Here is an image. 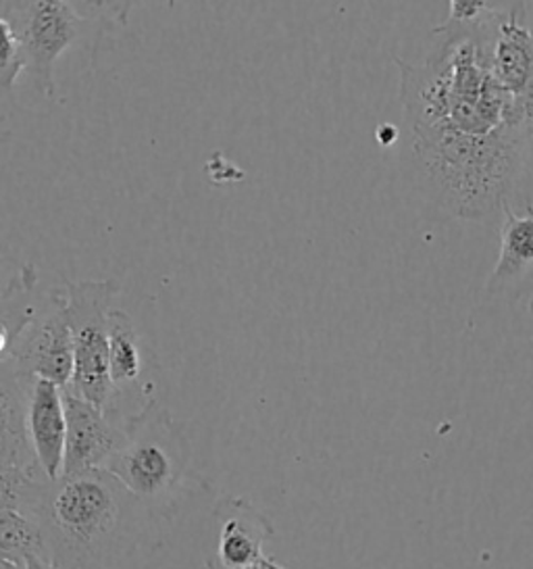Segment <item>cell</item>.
<instances>
[{"label": "cell", "instance_id": "6da1fadb", "mask_svg": "<svg viewBox=\"0 0 533 569\" xmlns=\"http://www.w3.org/2000/svg\"><path fill=\"white\" fill-rule=\"evenodd\" d=\"M499 9L482 23L446 21L423 66L396 59L413 154L433 199L454 218L477 221L509 204L530 136L492 69Z\"/></svg>", "mask_w": 533, "mask_h": 569}, {"label": "cell", "instance_id": "7a4b0ae2", "mask_svg": "<svg viewBox=\"0 0 533 569\" xmlns=\"http://www.w3.org/2000/svg\"><path fill=\"white\" fill-rule=\"evenodd\" d=\"M135 502L107 469L49 482L40 497L38 518L50 563L59 569H80L86 568V561L111 551L128 505Z\"/></svg>", "mask_w": 533, "mask_h": 569}, {"label": "cell", "instance_id": "3957f363", "mask_svg": "<svg viewBox=\"0 0 533 569\" xmlns=\"http://www.w3.org/2000/svg\"><path fill=\"white\" fill-rule=\"evenodd\" d=\"M190 461L182 423L152 401L125 423V442L104 469L150 513L175 502Z\"/></svg>", "mask_w": 533, "mask_h": 569}, {"label": "cell", "instance_id": "277c9868", "mask_svg": "<svg viewBox=\"0 0 533 569\" xmlns=\"http://www.w3.org/2000/svg\"><path fill=\"white\" fill-rule=\"evenodd\" d=\"M117 297L119 288L115 282L66 286L67 321L73 335L76 355V369L69 388L104 413L113 401L109 319L115 309Z\"/></svg>", "mask_w": 533, "mask_h": 569}, {"label": "cell", "instance_id": "5b68a950", "mask_svg": "<svg viewBox=\"0 0 533 569\" xmlns=\"http://www.w3.org/2000/svg\"><path fill=\"white\" fill-rule=\"evenodd\" d=\"M78 4L80 2L61 0H21L0 4V19L13 28L28 57V71L47 97L54 94L57 61L67 49L82 40L86 28L94 19L83 16L86 4L82 9Z\"/></svg>", "mask_w": 533, "mask_h": 569}, {"label": "cell", "instance_id": "8992f818", "mask_svg": "<svg viewBox=\"0 0 533 569\" xmlns=\"http://www.w3.org/2000/svg\"><path fill=\"white\" fill-rule=\"evenodd\" d=\"M0 363L17 376L30 380H47L67 388L73 380L76 355L73 335L67 321L66 288L44 297L33 318L17 332Z\"/></svg>", "mask_w": 533, "mask_h": 569}, {"label": "cell", "instance_id": "52a82bcc", "mask_svg": "<svg viewBox=\"0 0 533 569\" xmlns=\"http://www.w3.org/2000/svg\"><path fill=\"white\" fill-rule=\"evenodd\" d=\"M111 332V382L113 401L109 405L107 418L125 426L135 418L152 399L150 382V351L138 332L132 316L123 309H113L109 319Z\"/></svg>", "mask_w": 533, "mask_h": 569}, {"label": "cell", "instance_id": "ba28073f", "mask_svg": "<svg viewBox=\"0 0 533 569\" xmlns=\"http://www.w3.org/2000/svg\"><path fill=\"white\" fill-rule=\"evenodd\" d=\"M492 69L513 104L516 128L533 140V28L519 11L500 13L492 38Z\"/></svg>", "mask_w": 533, "mask_h": 569}, {"label": "cell", "instance_id": "9c48e42d", "mask_svg": "<svg viewBox=\"0 0 533 569\" xmlns=\"http://www.w3.org/2000/svg\"><path fill=\"white\" fill-rule=\"evenodd\" d=\"M215 555L209 569H288L266 557L265 542L273 536L271 521L244 497H228L217 505Z\"/></svg>", "mask_w": 533, "mask_h": 569}, {"label": "cell", "instance_id": "30bf717a", "mask_svg": "<svg viewBox=\"0 0 533 569\" xmlns=\"http://www.w3.org/2000/svg\"><path fill=\"white\" fill-rule=\"evenodd\" d=\"M67 411V449L63 476L104 469L125 442V426L104 416L99 407L63 388Z\"/></svg>", "mask_w": 533, "mask_h": 569}, {"label": "cell", "instance_id": "8fae6325", "mask_svg": "<svg viewBox=\"0 0 533 569\" xmlns=\"http://www.w3.org/2000/svg\"><path fill=\"white\" fill-rule=\"evenodd\" d=\"M21 378V376H19ZM28 386L26 421L36 459L47 478H63L67 449V411L63 388L47 380L23 378Z\"/></svg>", "mask_w": 533, "mask_h": 569}, {"label": "cell", "instance_id": "7c38bea8", "mask_svg": "<svg viewBox=\"0 0 533 569\" xmlns=\"http://www.w3.org/2000/svg\"><path fill=\"white\" fill-rule=\"evenodd\" d=\"M502 216L499 263L485 288L490 295H506L519 301L533 290V204L527 202L523 211L504 204Z\"/></svg>", "mask_w": 533, "mask_h": 569}, {"label": "cell", "instance_id": "4fadbf2b", "mask_svg": "<svg viewBox=\"0 0 533 569\" xmlns=\"http://www.w3.org/2000/svg\"><path fill=\"white\" fill-rule=\"evenodd\" d=\"M0 559H11L19 563H23V559L32 552L47 557L40 519L19 509H0Z\"/></svg>", "mask_w": 533, "mask_h": 569}, {"label": "cell", "instance_id": "5bb4252c", "mask_svg": "<svg viewBox=\"0 0 533 569\" xmlns=\"http://www.w3.org/2000/svg\"><path fill=\"white\" fill-rule=\"evenodd\" d=\"M0 34H2V51H0V84L2 90H13L17 78L28 71V57L19 42L13 28L0 19Z\"/></svg>", "mask_w": 533, "mask_h": 569}, {"label": "cell", "instance_id": "9a60e30c", "mask_svg": "<svg viewBox=\"0 0 533 569\" xmlns=\"http://www.w3.org/2000/svg\"><path fill=\"white\" fill-rule=\"evenodd\" d=\"M23 569H59L57 566H52L49 559L40 552H32L23 559Z\"/></svg>", "mask_w": 533, "mask_h": 569}, {"label": "cell", "instance_id": "2e32d148", "mask_svg": "<svg viewBox=\"0 0 533 569\" xmlns=\"http://www.w3.org/2000/svg\"><path fill=\"white\" fill-rule=\"evenodd\" d=\"M378 138H380L382 144H392L399 138V130L394 126H383V128H380V132H378Z\"/></svg>", "mask_w": 533, "mask_h": 569}, {"label": "cell", "instance_id": "e0dca14e", "mask_svg": "<svg viewBox=\"0 0 533 569\" xmlns=\"http://www.w3.org/2000/svg\"><path fill=\"white\" fill-rule=\"evenodd\" d=\"M0 569H23V563L11 561V559H0Z\"/></svg>", "mask_w": 533, "mask_h": 569}, {"label": "cell", "instance_id": "ac0fdd59", "mask_svg": "<svg viewBox=\"0 0 533 569\" xmlns=\"http://www.w3.org/2000/svg\"><path fill=\"white\" fill-rule=\"evenodd\" d=\"M247 569H265V568H261V566H252V568H247Z\"/></svg>", "mask_w": 533, "mask_h": 569}, {"label": "cell", "instance_id": "d6986e66", "mask_svg": "<svg viewBox=\"0 0 533 569\" xmlns=\"http://www.w3.org/2000/svg\"><path fill=\"white\" fill-rule=\"evenodd\" d=\"M80 569H88V568H80Z\"/></svg>", "mask_w": 533, "mask_h": 569}]
</instances>
